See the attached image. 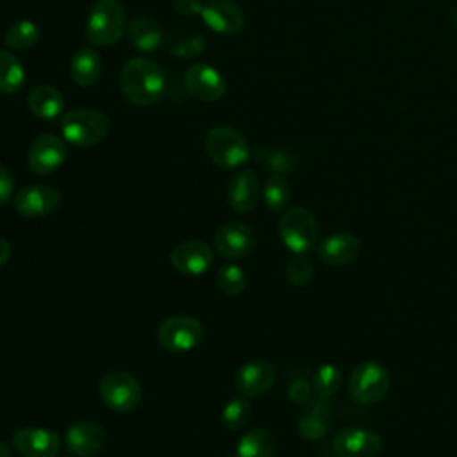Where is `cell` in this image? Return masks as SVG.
Instances as JSON below:
<instances>
[{
	"instance_id": "obj_1",
	"label": "cell",
	"mask_w": 457,
	"mask_h": 457,
	"mask_svg": "<svg viewBox=\"0 0 457 457\" xmlns=\"http://www.w3.org/2000/svg\"><path fill=\"white\" fill-rule=\"evenodd\" d=\"M164 87V71L152 59L134 57L120 71V89L129 104L150 105L162 96Z\"/></svg>"
},
{
	"instance_id": "obj_2",
	"label": "cell",
	"mask_w": 457,
	"mask_h": 457,
	"mask_svg": "<svg viewBox=\"0 0 457 457\" xmlns=\"http://www.w3.org/2000/svg\"><path fill=\"white\" fill-rule=\"evenodd\" d=\"M125 32V9L118 0H96L89 9L86 37L95 46H109Z\"/></svg>"
},
{
	"instance_id": "obj_22",
	"label": "cell",
	"mask_w": 457,
	"mask_h": 457,
	"mask_svg": "<svg viewBox=\"0 0 457 457\" xmlns=\"http://www.w3.org/2000/svg\"><path fill=\"white\" fill-rule=\"evenodd\" d=\"M27 105L34 116L41 120H55L64 109V96L54 86L39 84L29 91Z\"/></svg>"
},
{
	"instance_id": "obj_11",
	"label": "cell",
	"mask_w": 457,
	"mask_h": 457,
	"mask_svg": "<svg viewBox=\"0 0 457 457\" xmlns=\"http://www.w3.org/2000/svg\"><path fill=\"white\" fill-rule=\"evenodd\" d=\"M66 155L68 148L61 137L54 134H41L32 141L27 162L32 173L50 175L57 168H61V164L66 161Z\"/></svg>"
},
{
	"instance_id": "obj_30",
	"label": "cell",
	"mask_w": 457,
	"mask_h": 457,
	"mask_svg": "<svg viewBox=\"0 0 457 457\" xmlns=\"http://www.w3.org/2000/svg\"><path fill=\"white\" fill-rule=\"evenodd\" d=\"M250 402L248 396L239 395L230 398L223 411H221V423L228 428V430H237L241 427L246 425V421L250 420Z\"/></svg>"
},
{
	"instance_id": "obj_15",
	"label": "cell",
	"mask_w": 457,
	"mask_h": 457,
	"mask_svg": "<svg viewBox=\"0 0 457 457\" xmlns=\"http://www.w3.org/2000/svg\"><path fill=\"white\" fill-rule=\"evenodd\" d=\"M255 246L253 230L241 221H227L214 234V248L227 259L248 255Z\"/></svg>"
},
{
	"instance_id": "obj_36",
	"label": "cell",
	"mask_w": 457,
	"mask_h": 457,
	"mask_svg": "<svg viewBox=\"0 0 457 457\" xmlns=\"http://www.w3.org/2000/svg\"><path fill=\"white\" fill-rule=\"evenodd\" d=\"M204 4L200 0H173V9L182 16H195L202 12Z\"/></svg>"
},
{
	"instance_id": "obj_10",
	"label": "cell",
	"mask_w": 457,
	"mask_h": 457,
	"mask_svg": "<svg viewBox=\"0 0 457 457\" xmlns=\"http://www.w3.org/2000/svg\"><path fill=\"white\" fill-rule=\"evenodd\" d=\"M382 448V437L364 427H348L332 437V450L337 457H373Z\"/></svg>"
},
{
	"instance_id": "obj_16",
	"label": "cell",
	"mask_w": 457,
	"mask_h": 457,
	"mask_svg": "<svg viewBox=\"0 0 457 457\" xmlns=\"http://www.w3.org/2000/svg\"><path fill=\"white\" fill-rule=\"evenodd\" d=\"M214 261V253L211 246L204 241H184L173 246L170 253V262L171 266L182 273V275H202L205 273Z\"/></svg>"
},
{
	"instance_id": "obj_25",
	"label": "cell",
	"mask_w": 457,
	"mask_h": 457,
	"mask_svg": "<svg viewBox=\"0 0 457 457\" xmlns=\"http://www.w3.org/2000/svg\"><path fill=\"white\" fill-rule=\"evenodd\" d=\"M275 450L277 441L268 428H252L239 439L236 457H273Z\"/></svg>"
},
{
	"instance_id": "obj_40",
	"label": "cell",
	"mask_w": 457,
	"mask_h": 457,
	"mask_svg": "<svg viewBox=\"0 0 457 457\" xmlns=\"http://www.w3.org/2000/svg\"><path fill=\"white\" fill-rule=\"evenodd\" d=\"M227 457H232V455H227Z\"/></svg>"
},
{
	"instance_id": "obj_26",
	"label": "cell",
	"mask_w": 457,
	"mask_h": 457,
	"mask_svg": "<svg viewBox=\"0 0 457 457\" xmlns=\"http://www.w3.org/2000/svg\"><path fill=\"white\" fill-rule=\"evenodd\" d=\"M25 82L23 64L7 50H0V93L14 95Z\"/></svg>"
},
{
	"instance_id": "obj_33",
	"label": "cell",
	"mask_w": 457,
	"mask_h": 457,
	"mask_svg": "<svg viewBox=\"0 0 457 457\" xmlns=\"http://www.w3.org/2000/svg\"><path fill=\"white\" fill-rule=\"evenodd\" d=\"M205 37L204 36H191V37H186L182 41H177L170 52L175 55V57H180V59H189V57H195L198 55L204 48H205Z\"/></svg>"
},
{
	"instance_id": "obj_20",
	"label": "cell",
	"mask_w": 457,
	"mask_h": 457,
	"mask_svg": "<svg viewBox=\"0 0 457 457\" xmlns=\"http://www.w3.org/2000/svg\"><path fill=\"white\" fill-rule=\"evenodd\" d=\"M259 195H261L259 179L252 170L237 171L230 179L227 187V198L230 207L241 214L250 212L257 205Z\"/></svg>"
},
{
	"instance_id": "obj_24",
	"label": "cell",
	"mask_w": 457,
	"mask_h": 457,
	"mask_svg": "<svg viewBox=\"0 0 457 457\" xmlns=\"http://www.w3.org/2000/svg\"><path fill=\"white\" fill-rule=\"evenodd\" d=\"M130 43L141 52H154L162 43V30L159 23L148 16H136L127 27Z\"/></svg>"
},
{
	"instance_id": "obj_4",
	"label": "cell",
	"mask_w": 457,
	"mask_h": 457,
	"mask_svg": "<svg viewBox=\"0 0 457 457\" xmlns=\"http://www.w3.org/2000/svg\"><path fill=\"white\" fill-rule=\"evenodd\" d=\"M61 132L64 139L75 146H93L107 136L109 120L96 109H71L61 120Z\"/></svg>"
},
{
	"instance_id": "obj_31",
	"label": "cell",
	"mask_w": 457,
	"mask_h": 457,
	"mask_svg": "<svg viewBox=\"0 0 457 457\" xmlns=\"http://www.w3.org/2000/svg\"><path fill=\"white\" fill-rule=\"evenodd\" d=\"M245 286H246V275L237 264H232V262L221 264V268L218 270V287L225 295L236 296L243 293Z\"/></svg>"
},
{
	"instance_id": "obj_13",
	"label": "cell",
	"mask_w": 457,
	"mask_h": 457,
	"mask_svg": "<svg viewBox=\"0 0 457 457\" xmlns=\"http://www.w3.org/2000/svg\"><path fill=\"white\" fill-rule=\"evenodd\" d=\"M61 443L57 432L41 427H23L12 434V446L23 457H55Z\"/></svg>"
},
{
	"instance_id": "obj_29",
	"label": "cell",
	"mask_w": 457,
	"mask_h": 457,
	"mask_svg": "<svg viewBox=\"0 0 457 457\" xmlns=\"http://www.w3.org/2000/svg\"><path fill=\"white\" fill-rule=\"evenodd\" d=\"M343 380V373L336 364H321L314 375H312V391L316 393V396L321 398H328L332 396Z\"/></svg>"
},
{
	"instance_id": "obj_12",
	"label": "cell",
	"mask_w": 457,
	"mask_h": 457,
	"mask_svg": "<svg viewBox=\"0 0 457 457\" xmlns=\"http://www.w3.org/2000/svg\"><path fill=\"white\" fill-rule=\"evenodd\" d=\"M61 204V195L48 184H30L14 196V209L23 218H37L54 212Z\"/></svg>"
},
{
	"instance_id": "obj_37",
	"label": "cell",
	"mask_w": 457,
	"mask_h": 457,
	"mask_svg": "<svg viewBox=\"0 0 457 457\" xmlns=\"http://www.w3.org/2000/svg\"><path fill=\"white\" fill-rule=\"evenodd\" d=\"M268 168L280 175V173L291 170V157L286 155V154H282V152H273V154L268 157Z\"/></svg>"
},
{
	"instance_id": "obj_32",
	"label": "cell",
	"mask_w": 457,
	"mask_h": 457,
	"mask_svg": "<svg viewBox=\"0 0 457 457\" xmlns=\"http://www.w3.org/2000/svg\"><path fill=\"white\" fill-rule=\"evenodd\" d=\"M286 277H287V282L296 286V287L307 286L314 277V266H312V262L309 261V257L305 253H295L287 261Z\"/></svg>"
},
{
	"instance_id": "obj_8",
	"label": "cell",
	"mask_w": 457,
	"mask_h": 457,
	"mask_svg": "<svg viewBox=\"0 0 457 457\" xmlns=\"http://www.w3.org/2000/svg\"><path fill=\"white\" fill-rule=\"evenodd\" d=\"M204 325L191 316H170L157 328L159 345L173 353L189 352L204 339Z\"/></svg>"
},
{
	"instance_id": "obj_5",
	"label": "cell",
	"mask_w": 457,
	"mask_h": 457,
	"mask_svg": "<svg viewBox=\"0 0 457 457\" xmlns=\"http://www.w3.org/2000/svg\"><path fill=\"white\" fill-rule=\"evenodd\" d=\"M278 236L293 253H309L318 241V223L305 207H289L278 221Z\"/></svg>"
},
{
	"instance_id": "obj_3",
	"label": "cell",
	"mask_w": 457,
	"mask_h": 457,
	"mask_svg": "<svg viewBox=\"0 0 457 457\" xmlns=\"http://www.w3.org/2000/svg\"><path fill=\"white\" fill-rule=\"evenodd\" d=\"M204 145L209 159L220 168H237L250 157V145L246 137L239 130L227 125L212 127L205 134Z\"/></svg>"
},
{
	"instance_id": "obj_7",
	"label": "cell",
	"mask_w": 457,
	"mask_h": 457,
	"mask_svg": "<svg viewBox=\"0 0 457 457\" xmlns=\"http://www.w3.org/2000/svg\"><path fill=\"white\" fill-rule=\"evenodd\" d=\"M389 389V371L377 361L359 362L348 378V391L359 403H377Z\"/></svg>"
},
{
	"instance_id": "obj_14",
	"label": "cell",
	"mask_w": 457,
	"mask_h": 457,
	"mask_svg": "<svg viewBox=\"0 0 457 457\" xmlns=\"http://www.w3.org/2000/svg\"><path fill=\"white\" fill-rule=\"evenodd\" d=\"M277 378V370L270 361L264 359H253L248 362H243L234 375V384L236 389L252 398V396H261L264 395Z\"/></svg>"
},
{
	"instance_id": "obj_38",
	"label": "cell",
	"mask_w": 457,
	"mask_h": 457,
	"mask_svg": "<svg viewBox=\"0 0 457 457\" xmlns=\"http://www.w3.org/2000/svg\"><path fill=\"white\" fill-rule=\"evenodd\" d=\"M9 257H11V245L4 237H0V268L9 261Z\"/></svg>"
},
{
	"instance_id": "obj_9",
	"label": "cell",
	"mask_w": 457,
	"mask_h": 457,
	"mask_svg": "<svg viewBox=\"0 0 457 457\" xmlns=\"http://www.w3.org/2000/svg\"><path fill=\"white\" fill-rule=\"evenodd\" d=\"M186 91L202 102H216L227 91V82L223 75L211 64L196 62L189 66L182 77Z\"/></svg>"
},
{
	"instance_id": "obj_27",
	"label": "cell",
	"mask_w": 457,
	"mask_h": 457,
	"mask_svg": "<svg viewBox=\"0 0 457 457\" xmlns=\"http://www.w3.org/2000/svg\"><path fill=\"white\" fill-rule=\"evenodd\" d=\"M262 196H264L266 207L271 212L284 211L287 207V204H289V198H291V189H289L287 180L282 175H278V173L270 175L266 184H264Z\"/></svg>"
},
{
	"instance_id": "obj_35",
	"label": "cell",
	"mask_w": 457,
	"mask_h": 457,
	"mask_svg": "<svg viewBox=\"0 0 457 457\" xmlns=\"http://www.w3.org/2000/svg\"><path fill=\"white\" fill-rule=\"evenodd\" d=\"M12 193H14V179L11 171L4 164H0V205L7 204Z\"/></svg>"
},
{
	"instance_id": "obj_18",
	"label": "cell",
	"mask_w": 457,
	"mask_h": 457,
	"mask_svg": "<svg viewBox=\"0 0 457 457\" xmlns=\"http://www.w3.org/2000/svg\"><path fill=\"white\" fill-rule=\"evenodd\" d=\"M104 428L91 420L75 421L64 434V448L75 457L96 455L104 448Z\"/></svg>"
},
{
	"instance_id": "obj_6",
	"label": "cell",
	"mask_w": 457,
	"mask_h": 457,
	"mask_svg": "<svg viewBox=\"0 0 457 457\" xmlns=\"http://www.w3.org/2000/svg\"><path fill=\"white\" fill-rule=\"evenodd\" d=\"M98 391L102 402L114 412L134 411L143 396L139 380L134 375L121 370L105 373L100 380Z\"/></svg>"
},
{
	"instance_id": "obj_28",
	"label": "cell",
	"mask_w": 457,
	"mask_h": 457,
	"mask_svg": "<svg viewBox=\"0 0 457 457\" xmlns=\"http://www.w3.org/2000/svg\"><path fill=\"white\" fill-rule=\"evenodd\" d=\"M39 39V27L30 20H21L11 25L4 36V43L14 50H25Z\"/></svg>"
},
{
	"instance_id": "obj_19",
	"label": "cell",
	"mask_w": 457,
	"mask_h": 457,
	"mask_svg": "<svg viewBox=\"0 0 457 457\" xmlns=\"http://www.w3.org/2000/svg\"><path fill=\"white\" fill-rule=\"evenodd\" d=\"M361 241L352 232H334L318 245V257L328 266H346L357 259Z\"/></svg>"
},
{
	"instance_id": "obj_34",
	"label": "cell",
	"mask_w": 457,
	"mask_h": 457,
	"mask_svg": "<svg viewBox=\"0 0 457 457\" xmlns=\"http://www.w3.org/2000/svg\"><path fill=\"white\" fill-rule=\"evenodd\" d=\"M311 395H312V384L305 378H293L287 384V396H289V400H293L296 403L309 402Z\"/></svg>"
},
{
	"instance_id": "obj_21",
	"label": "cell",
	"mask_w": 457,
	"mask_h": 457,
	"mask_svg": "<svg viewBox=\"0 0 457 457\" xmlns=\"http://www.w3.org/2000/svg\"><path fill=\"white\" fill-rule=\"evenodd\" d=\"M334 420V407L327 398L318 396L298 418V432L307 441L321 439Z\"/></svg>"
},
{
	"instance_id": "obj_23",
	"label": "cell",
	"mask_w": 457,
	"mask_h": 457,
	"mask_svg": "<svg viewBox=\"0 0 457 457\" xmlns=\"http://www.w3.org/2000/svg\"><path fill=\"white\" fill-rule=\"evenodd\" d=\"M102 73V59L98 52L91 46H84L75 52L70 62V75L77 86L89 87L93 86Z\"/></svg>"
},
{
	"instance_id": "obj_17",
	"label": "cell",
	"mask_w": 457,
	"mask_h": 457,
	"mask_svg": "<svg viewBox=\"0 0 457 457\" xmlns=\"http://www.w3.org/2000/svg\"><path fill=\"white\" fill-rule=\"evenodd\" d=\"M204 23L218 34H237L245 27V14L234 0H207L200 12Z\"/></svg>"
},
{
	"instance_id": "obj_39",
	"label": "cell",
	"mask_w": 457,
	"mask_h": 457,
	"mask_svg": "<svg viewBox=\"0 0 457 457\" xmlns=\"http://www.w3.org/2000/svg\"><path fill=\"white\" fill-rule=\"evenodd\" d=\"M0 457H11V448L4 441H0Z\"/></svg>"
}]
</instances>
